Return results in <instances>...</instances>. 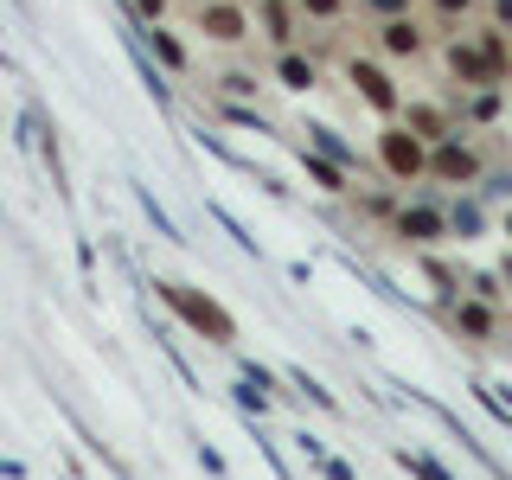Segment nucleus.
<instances>
[{"label": "nucleus", "instance_id": "1", "mask_svg": "<svg viewBox=\"0 0 512 480\" xmlns=\"http://www.w3.org/2000/svg\"><path fill=\"white\" fill-rule=\"evenodd\" d=\"M148 288L167 301L173 314H180V327L199 333L205 346H224V352L237 346V320H231V308H224L218 295H205V288H192V282H173V276H154Z\"/></svg>", "mask_w": 512, "mask_h": 480}, {"label": "nucleus", "instance_id": "2", "mask_svg": "<svg viewBox=\"0 0 512 480\" xmlns=\"http://www.w3.org/2000/svg\"><path fill=\"white\" fill-rule=\"evenodd\" d=\"M372 160H378L384 186L410 192V186H423V160H429V141H423V135H410V128L391 116V122L378 128V141H372Z\"/></svg>", "mask_w": 512, "mask_h": 480}, {"label": "nucleus", "instance_id": "3", "mask_svg": "<svg viewBox=\"0 0 512 480\" xmlns=\"http://www.w3.org/2000/svg\"><path fill=\"white\" fill-rule=\"evenodd\" d=\"M423 180H436V186H480V180H487V160H480V148H474V141L455 128V135L429 141Z\"/></svg>", "mask_w": 512, "mask_h": 480}, {"label": "nucleus", "instance_id": "4", "mask_svg": "<svg viewBox=\"0 0 512 480\" xmlns=\"http://www.w3.org/2000/svg\"><path fill=\"white\" fill-rule=\"evenodd\" d=\"M391 237L397 244H410V250H429V244H442L448 237V212L436 199H397V212H391Z\"/></svg>", "mask_w": 512, "mask_h": 480}, {"label": "nucleus", "instance_id": "5", "mask_svg": "<svg viewBox=\"0 0 512 480\" xmlns=\"http://www.w3.org/2000/svg\"><path fill=\"white\" fill-rule=\"evenodd\" d=\"M442 327L455 333V340H468V346H493V340H500V308L461 288L455 301H442Z\"/></svg>", "mask_w": 512, "mask_h": 480}, {"label": "nucleus", "instance_id": "6", "mask_svg": "<svg viewBox=\"0 0 512 480\" xmlns=\"http://www.w3.org/2000/svg\"><path fill=\"white\" fill-rule=\"evenodd\" d=\"M346 84H352V96H359V103L372 109L378 122H391V116H397V103H404V90H397V77L384 71L378 58H346Z\"/></svg>", "mask_w": 512, "mask_h": 480}, {"label": "nucleus", "instance_id": "7", "mask_svg": "<svg viewBox=\"0 0 512 480\" xmlns=\"http://www.w3.org/2000/svg\"><path fill=\"white\" fill-rule=\"evenodd\" d=\"M199 32L218 45H244L250 39V13L237 0H199Z\"/></svg>", "mask_w": 512, "mask_h": 480}, {"label": "nucleus", "instance_id": "8", "mask_svg": "<svg viewBox=\"0 0 512 480\" xmlns=\"http://www.w3.org/2000/svg\"><path fill=\"white\" fill-rule=\"evenodd\" d=\"M442 58H448V77H455V84H468V90H480V84H500V77L487 71V58L474 52V39H468V32H455ZM500 90H506V84H500Z\"/></svg>", "mask_w": 512, "mask_h": 480}, {"label": "nucleus", "instance_id": "9", "mask_svg": "<svg viewBox=\"0 0 512 480\" xmlns=\"http://www.w3.org/2000/svg\"><path fill=\"white\" fill-rule=\"evenodd\" d=\"M423 45L429 39H423V26H416L410 13H391V20L378 26V52L384 58H423Z\"/></svg>", "mask_w": 512, "mask_h": 480}, {"label": "nucleus", "instance_id": "10", "mask_svg": "<svg viewBox=\"0 0 512 480\" xmlns=\"http://www.w3.org/2000/svg\"><path fill=\"white\" fill-rule=\"evenodd\" d=\"M397 122H404L410 135H423V141H442V135H455V116H448L442 103H397Z\"/></svg>", "mask_w": 512, "mask_h": 480}, {"label": "nucleus", "instance_id": "11", "mask_svg": "<svg viewBox=\"0 0 512 480\" xmlns=\"http://www.w3.org/2000/svg\"><path fill=\"white\" fill-rule=\"evenodd\" d=\"M468 39H474V52L487 58V71L506 84V77H512V45H506V26H474Z\"/></svg>", "mask_w": 512, "mask_h": 480}, {"label": "nucleus", "instance_id": "12", "mask_svg": "<svg viewBox=\"0 0 512 480\" xmlns=\"http://www.w3.org/2000/svg\"><path fill=\"white\" fill-rule=\"evenodd\" d=\"M276 84L282 90H314L320 84V64L308 52H295V45H282V58H276Z\"/></svg>", "mask_w": 512, "mask_h": 480}, {"label": "nucleus", "instance_id": "13", "mask_svg": "<svg viewBox=\"0 0 512 480\" xmlns=\"http://www.w3.org/2000/svg\"><path fill=\"white\" fill-rule=\"evenodd\" d=\"M500 109H506V90L500 84H480L474 96H461L448 116H461V122H500Z\"/></svg>", "mask_w": 512, "mask_h": 480}, {"label": "nucleus", "instance_id": "14", "mask_svg": "<svg viewBox=\"0 0 512 480\" xmlns=\"http://www.w3.org/2000/svg\"><path fill=\"white\" fill-rule=\"evenodd\" d=\"M301 135H308V148H314V154H327L333 167H346V173H352V167H365V160H359V154H352L346 141H340V128H327V122H308Z\"/></svg>", "mask_w": 512, "mask_h": 480}, {"label": "nucleus", "instance_id": "15", "mask_svg": "<svg viewBox=\"0 0 512 480\" xmlns=\"http://www.w3.org/2000/svg\"><path fill=\"white\" fill-rule=\"evenodd\" d=\"M301 173H308L320 192H333V199H340V192H352V186H346L352 173H346V167H333V160H327V154H314V148H301Z\"/></svg>", "mask_w": 512, "mask_h": 480}, {"label": "nucleus", "instance_id": "16", "mask_svg": "<svg viewBox=\"0 0 512 480\" xmlns=\"http://www.w3.org/2000/svg\"><path fill=\"white\" fill-rule=\"evenodd\" d=\"M282 384H288V391H301V397H308V404H314V410H327V416H333V410H340V397H333V391H327V384H320V378L308 372V365H288V372H282Z\"/></svg>", "mask_w": 512, "mask_h": 480}, {"label": "nucleus", "instance_id": "17", "mask_svg": "<svg viewBox=\"0 0 512 480\" xmlns=\"http://www.w3.org/2000/svg\"><path fill=\"white\" fill-rule=\"evenodd\" d=\"M352 212L359 218H372V224H391V212H397V186H352Z\"/></svg>", "mask_w": 512, "mask_h": 480}, {"label": "nucleus", "instance_id": "18", "mask_svg": "<svg viewBox=\"0 0 512 480\" xmlns=\"http://www.w3.org/2000/svg\"><path fill=\"white\" fill-rule=\"evenodd\" d=\"M416 269H423V276H429V288H436V301H455V295H461V269H448L442 256L416 250Z\"/></svg>", "mask_w": 512, "mask_h": 480}, {"label": "nucleus", "instance_id": "19", "mask_svg": "<svg viewBox=\"0 0 512 480\" xmlns=\"http://www.w3.org/2000/svg\"><path fill=\"white\" fill-rule=\"evenodd\" d=\"M256 13H263V26H269V39L276 45H295V7H288V0H256Z\"/></svg>", "mask_w": 512, "mask_h": 480}, {"label": "nucleus", "instance_id": "20", "mask_svg": "<svg viewBox=\"0 0 512 480\" xmlns=\"http://www.w3.org/2000/svg\"><path fill=\"white\" fill-rule=\"evenodd\" d=\"M391 461H397V468H404L410 480H455L436 455H423V448H391Z\"/></svg>", "mask_w": 512, "mask_h": 480}, {"label": "nucleus", "instance_id": "21", "mask_svg": "<svg viewBox=\"0 0 512 480\" xmlns=\"http://www.w3.org/2000/svg\"><path fill=\"white\" fill-rule=\"evenodd\" d=\"M237 378L256 384V391H263L269 404H276V397H288V391H282V372H269V365H256V359H237Z\"/></svg>", "mask_w": 512, "mask_h": 480}, {"label": "nucleus", "instance_id": "22", "mask_svg": "<svg viewBox=\"0 0 512 480\" xmlns=\"http://www.w3.org/2000/svg\"><path fill=\"white\" fill-rule=\"evenodd\" d=\"M135 199H141V212H148V224H154V237H167V244H186V237H180V224H173L167 212H160V199H154L148 186H135Z\"/></svg>", "mask_w": 512, "mask_h": 480}, {"label": "nucleus", "instance_id": "23", "mask_svg": "<svg viewBox=\"0 0 512 480\" xmlns=\"http://www.w3.org/2000/svg\"><path fill=\"white\" fill-rule=\"evenodd\" d=\"M461 288H468V295H480V301H493V308H506V282L493 276V269H468V276H461Z\"/></svg>", "mask_w": 512, "mask_h": 480}, {"label": "nucleus", "instance_id": "24", "mask_svg": "<svg viewBox=\"0 0 512 480\" xmlns=\"http://www.w3.org/2000/svg\"><path fill=\"white\" fill-rule=\"evenodd\" d=\"M192 141H199V148H205V154H218V160H224V167H244V173H256V167H250V160H244V154H237V148H231V141H224V135H212V128H199V135H192Z\"/></svg>", "mask_w": 512, "mask_h": 480}, {"label": "nucleus", "instance_id": "25", "mask_svg": "<svg viewBox=\"0 0 512 480\" xmlns=\"http://www.w3.org/2000/svg\"><path fill=\"white\" fill-rule=\"evenodd\" d=\"M480 224H487V218H480V205H474V199H455V205H448V237H455V231H461V237H474Z\"/></svg>", "mask_w": 512, "mask_h": 480}, {"label": "nucleus", "instance_id": "26", "mask_svg": "<svg viewBox=\"0 0 512 480\" xmlns=\"http://www.w3.org/2000/svg\"><path fill=\"white\" fill-rule=\"evenodd\" d=\"M212 84H218L224 96H231V103H250V96H256V84H263V77H256V71H224V77H212Z\"/></svg>", "mask_w": 512, "mask_h": 480}, {"label": "nucleus", "instance_id": "27", "mask_svg": "<svg viewBox=\"0 0 512 480\" xmlns=\"http://www.w3.org/2000/svg\"><path fill=\"white\" fill-rule=\"evenodd\" d=\"M468 391H474V404H480V410H487V416H493V423H506V429H512V404H506V397H500V391H493V384H480V378H474V384H468Z\"/></svg>", "mask_w": 512, "mask_h": 480}, {"label": "nucleus", "instance_id": "28", "mask_svg": "<svg viewBox=\"0 0 512 480\" xmlns=\"http://www.w3.org/2000/svg\"><path fill=\"white\" fill-rule=\"evenodd\" d=\"M218 116H224V122H231V128H256V135H269V122H263V109H250V103H224V109H218Z\"/></svg>", "mask_w": 512, "mask_h": 480}, {"label": "nucleus", "instance_id": "29", "mask_svg": "<svg viewBox=\"0 0 512 480\" xmlns=\"http://www.w3.org/2000/svg\"><path fill=\"white\" fill-rule=\"evenodd\" d=\"M231 397H237V410H244V416H256V423L269 416V397L256 391V384H244V378H237V384H231Z\"/></svg>", "mask_w": 512, "mask_h": 480}, {"label": "nucleus", "instance_id": "30", "mask_svg": "<svg viewBox=\"0 0 512 480\" xmlns=\"http://www.w3.org/2000/svg\"><path fill=\"white\" fill-rule=\"evenodd\" d=\"M212 218H218V224H224V231H231V237H237V250H244V256H263V244H256V237H250V231H244V224H237L231 212H224V205H212Z\"/></svg>", "mask_w": 512, "mask_h": 480}, {"label": "nucleus", "instance_id": "31", "mask_svg": "<svg viewBox=\"0 0 512 480\" xmlns=\"http://www.w3.org/2000/svg\"><path fill=\"white\" fill-rule=\"evenodd\" d=\"M314 468H320V480H359V468L340 461V455H314Z\"/></svg>", "mask_w": 512, "mask_h": 480}, {"label": "nucleus", "instance_id": "32", "mask_svg": "<svg viewBox=\"0 0 512 480\" xmlns=\"http://www.w3.org/2000/svg\"><path fill=\"white\" fill-rule=\"evenodd\" d=\"M301 13H308V20H340L346 0H301Z\"/></svg>", "mask_w": 512, "mask_h": 480}, {"label": "nucleus", "instance_id": "33", "mask_svg": "<svg viewBox=\"0 0 512 480\" xmlns=\"http://www.w3.org/2000/svg\"><path fill=\"white\" fill-rule=\"evenodd\" d=\"M429 7H436V20L455 26V20H468V13H474V0H429Z\"/></svg>", "mask_w": 512, "mask_h": 480}, {"label": "nucleus", "instance_id": "34", "mask_svg": "<svg viewBox=\"0 0 512 480\" xmlns=\"http://www.w3.org/2000/svg\"><path fill=\"white\" fill-rule=\"evenodd\" d=\"M199 468H205V474H212V480H224V474H231V468H224V455H218V448H212V442H199Z\"/></svg>", "mask_w": 512, "mask_h": 480}, {"label": "nucleus", "instance_id": "35", "mask_svg": "<svg viewBox=\"0 0 512 480\" xmlns=\"http://www.w3.org/2000/svg\"><path fill=\"white\" fill-rule=\"evenodd\" d=\"M128 13L135 20H167V0H128Z\"/></svg>", "mask_w": 512, "mask_h": 480}, {"label": "nucleus", "instance_id": "36", "mask_svg": "<svg viewBox=\"0 0 512 480\" xmlns=\"http://www.w3.org/2000/svg\"><path fill=\"white\" fill-rule=\"evenodd\" d=\"M295 448H301V455H308V461H314V455H327V442H320L314 429H301V436H295Z\"/></svg>", "mask_w": 512, "mask_h": 480}, {"label": "nucleus", "instance_id": "37", "mask_svg": "<svg viewBox=\"0 0 512 480\" xmlns=\"http://www.w3.org/2000/svg\"><path fill=\"white\" fill-rule=\"evenodd\" d=\"M365 7H372L378 20H391V13H410V0H365Z\"/></svg>", "mask_w": 512, "mask_h": 480}, {"label": "nucleus", "instance_id": "38", "mask_svg": "<svg viewBox=\"0 0 512 480\" xmlns=\"http://www.w3.org/2000/svg\"><path fill=\"white\" fill-rule=\"evenodd\" d=\"M493 26H512V0H493Z\"/></svg>", "mask_w": 512, "mask_h": 480}, {"label": "nucleus", "instance_id": "39", "mask_svg": "<svg viewBox=\"0 0 512 480\" xmlns=\"http://www.w3.org/2000/svg\"><path fill=\"white\" fill-rule=\"evenodd\" d=\"M493 276H500V282H506V295H512V250L500 256V269H493Z\"/></svg>", "mask_w": 512, "mask_h": 480}, {"label": "nucleus", "instance_id": "40", "mask_svg": "<svg viewBox=\"0 0 512 480\" xmlns=\"http://www.w3.org/2000/svg\"><path fill=\"white\" fill-rule=\"evenodd\" d=\"M0 480H26V468L20 461H0Z\"/></svg>", "mask_w": 512, "mask_h": 480}, {"label": "nucleus", "instance_id": "41", "mask_svg": "<svg viewBox=\"0 0 512 480\" xmlns=\"http://www.w3.org/2000/svg\"><path fill=\"white\" fill-rule=\"evenodd\" d=\"M500 231H506V244H512V205H506V218H500Z\"/></svg>", "mask_w": 512, "mask_h": 480}]
</instances>
